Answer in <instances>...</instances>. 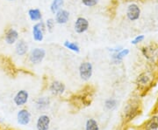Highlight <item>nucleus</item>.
Instances as JSON below:
<instances>
[{"label": "nucleus", "mask_w": 158, "mask_h": 130, "mask_svg": "<svg viewBox=\"0 0 158 130\" xmlns=\"http://www.w3.org/2000/svg\"><path fill=\"white\" fill-rule=\"evenodd\" d=\"M79 75L80 78L87 81L91 78L92 74H93V67L91 65V63L89 61H85V62L81 63V65L79 66Z\"/></svg>", "instance_id": "obj_1"}, {"label": "nucleus", "mask_w": 158, "mask_h": 130, "mask_svg": "<svg viewBox=\"0 0 158 130\" xmlns=\"http://www.w3.org/2000/svg\"><path fill=\"white\" fill-rule=\"evenodd\" d=\"M45 56L46 51L43 48H34L29 54V61L34 65H37L42 62Z\"/></svg>", "instance_id": "obj_2"}, {"label": "nucleus", "mask_w": 158, "mask_h": 130, "mask_svg": "<svg viewBox=\"0 0 158 130\" xmlns=\"http://www.w3.org/2000/svg\"><path fill=\"white\" fill-rule=\"evenodd\" d=\"M32 115L29 110L26 108H22L19 110L17 113V122L20 126H27L31 122Z\"/></svg>", "instance_id": "obj_3"}, {"label": "nucleus", "mask_w": 158, "mask_h": 130, "mask_svg": "<svg viewBox=\"0 0 158 130\" xmlns=\"http://www.w3.org/2000/svg\"><path fill=\"white\" fill-rule=\"evenodd\" d=\"M89 25H90V24H89V21L87 18L84 17H79L75 21L74 29L77 33L82 34L89 29Z\"/></svg>", "instance_id": "obj_4"}, {"label": "nucleus", "mask_w": 158, "mask_h": 130, "mask_svg": "<svg viewBox=\"0 0 158 130\" xmlns=\"http://www.w3.org/2000/svg\"><path fill=\"white\" fill-rule=\"evenodd\" d=\"M29 100V94L27 91L19 90L14 95L13 102L17 107H23L25 106Z\"/></svg>", "instance_id": "obj_5"}, {"label": "nucleus", "mask_w": 158, "mask_h": 130, "mask_svg": "<svg viewBox=\"0 0 158 130\" xmlns=\"http://www.w3.org/2000/svg\"><path fill=\"white\" fill-rule=\"evenodd\" d=\"M127 17L130 21H136L141 17V9L136 4H130L127 10Z\"/></svg>", "instance_id": "obj_6"}, {"label": "nucleus", "mask_w": 158, "mask_h": 130, "mask_svg": "<svg viewBox=\"0 0 158 130\" xmlns=\"http://www.w3.org/2000/svg\"><path fill=\"white\" fill-rule=\"evenodd\" d=\"M44 23L39 22L35 24L33 26V38L35 41L37 42H41L44 40Z\"/></svg>", "instance_id": "obj_7"}, {"label": "nucleus", "mask_w": 158, "mask_h": 130, "mask_svg": "<svg viewBox=\"0 0 158 130\" xmlns=\"http://www.w3.org/2000/svg\"><path fill=\"white\" fill-rule=\"evenodd\" d=\"M50 124V117L47 114H41L36 120V128L37 130H49Z\"/></svg>", "instance_id": "obj_8"}, {"label": "nucleus", "mask_w": 158, "mask_h": 130, "mask_svg": "<svg viewBox=\"0 0 158 130\" xmlns=\"http://www.w3.org/2000/svg\"><path fill=\"white\" fill-rule=\"evenodd\" d=\"M65 89H66L65 85L59 80L53 81L49 86V91H50L51 94L55 96H60V95L63 94L65 92Z\"/></svg>", "instance_id": "obj_9"}, {"label": "nucleus", "mask_w": 158, "mask_h": 130, "mask_svg": "<svg viewBox=\"0 0 158 130\" xmlns=\"http://www.w3.org/2000/svg\"><path fill=\"white\" fill-rule=\"evenodd\" d=\"M19 40V32L15 29L10 28L6 31L5 35V41L8 45H13L15 44Z\"/></svg>", "instance_id": "obj_10"}, {"label": "nucleus", "mask_w": 158, "mask_h": 130, "mask_svg": "<svg viewBox=\"0 0 158 130\" xmlns=\"http://www.w3.org/2000/svg\"><path fill=\"white\" fill-rule=\"evenodd\" d=\"M69 18V12L67 10L61 9L56 13L55 21L59 25H64L68 22Z\"/></svg>", "instance_id": "obj_11"}, {"label": "nucleus", "mask_w": 158, "mask_h": 130, "mask_svg": "<svg viewBox=\"0 0 158 130\" xmlns=\"http://www.w3.org/2000/svg\"><path fill=\"white\" fill-rule=\"evenodd\" d=\"M50 105V100L48 97H40L35 101V108L39 111H44Z\"/></svg>", "instance_id": "obj_12"}, {"label": "nucleus", "mask_w": 158, "mask_h": 130, "mask_svg": "<svg viewBox=\"0 0 158 130\" xmlns=\"http://www.w3.org/2000/svg\"><path fill=\"white\" fill-rule=\"evenodd\" d=\"M15 51H16V53L19 56H24L28 52V45L27 44L26 41H24L23 40H19L16 44Z\"/></svg>", "instance_id": "obj_13"}, {"label": "nucleus", "mask_w": 158, "mask_h": 130, "mask_svg": "<svg viewBox=\"0 0 158 130\" xmlns=\"http://www.w3.org/2000/svg\"><path fill=\"white\" fill-rule=\"evenodd\" d=\"M129 52H130L128 49H126V48L124 49V48H123L122 50H120V51L118 52L113 53V56H112V59H113V60L115 63L121 62L125 57H127L129 54Z\"/></svg>", "instance_id": "obj_14"}, {"label": "nucleus", "mask_w": 158, "mask_h": 130, "mask_svg": "<svg viewBox=\"0 0 158 130\" xmlns=\"http://www.w3.org/2000/svg\"><path fill=\"white\" fill-rule=\"evenodd\" d=\"M28 16L29 18L32 21H40L42 18V14L41 11L39 9L34 8V9H30L28 11Z\"/></svg>", "instance_id": "obj_15"}, {"label": "nucleus", "mask_w": 158, "mask_h": 130, "mask_svg": "<svg viewBox=\"0 0 158 130\" xmlns=\"http://www.w3.org/2000/svg\"><path fill=\"white\" fill-rule=\"evenodd\" d=\"M63 6H64V0H53L50 5L51 12L56 14L59 10L62 9Z\"/></svg>", "instance_id": "obj_16"}, {"label": "nucleus", "mask_w": 158, "mask_h": 130, "mask_svg": "<svg viewBox=\"0 0 158 130\" xmlns=\"http://www.w3.org/2000/svg\"><path fill=\"white\" fill-rule=\"evenodd\" d=\"M145 129L146 130H156L158 129V117L153 116L152 118L148 120L145 124Z\"/></svg>", "instance_id": "obj_17"}, {"label": "nucleus", "mask_w": 158, "mask_h": 130, "mask_svg": "<svg viewBox=\"0 0 158 130\" xmlns=\"http://www.w3.org/2000/svg\"><path fill=\"white\" fill-rule=\"evenodd\" d=\"M63 45L65 48H67L70 51L74 52H77L78 53L80 52V47L78 46V45L77 43H74V42H71V41H69V40H66L64 43H63Z\"/></svg>", "instance_id": "obj_18"}, {"label": "nucleus", "mask_w": 158, "mask_h": 130, "mask_svg": "<svg viewBox=\"0 0 158 130\" xmlns=\"http://www.w3.org/2000/svg\"><path fill=\"white\" fill-rule=\"evenodd\" d=\"M85 130H99V126L96 120H87L85 123Z\"/></svg>", "instance_id": "obj_19"}, {"label": "nucleus", "mask_w": 158, "mask_h": 130, "mask_svg": "<svg viewBox=\"0 0 158 130\" xmlns=\"http://www.w3.org/2000/svg\"><path fill=\"white\" fill-rule=\"evenodd\" d=\"M116 106H117V101L114 99L111 98V99H108L105 101V108L107 110H113L116 108Z\"/></svg>", "instance_id": "obj_20"}, {"label": "nucleus", "mask_w": 158, "mask_h": 130, "mask_svg": "<svg viewBox=\"0 0 158 130\" xmlns=\"http://www.w3.org/2000/svg\"><path fill=\"white\" fill-rule=\"evenodd\" d=\"M46 27L48 29V32H53L55 30V19L53 18H48L46 21Z\"/></svg>", "instance_id": "obj_21"}, {"label": "nucleus", "mask_w": 158, "mask_h": 130, "mask_svg": "<svg viewBox=\"0 0 158 130\" xmlns=\"http://www.w3.org/2000/svg\"><path fill=\"white\" fill-rule=\"evenodd\" d=\"M82 3L86 7H93L97 6V4L98 3V0H82Z\"/></svg>", "instance_id": "obj_22"}, {"label": "nucleus", "mask_w": 158, "mask_h": 130, "mask_svg": "<svg viewBox=\"0 0 158 130\" xmlns=\"http://www.w3.org/2000/svg\"><path fill=\"white\" fill-rule=\"evenodd\" d=\"M145 39V36L144 35H138V36H136L135 38L134 39V40L131 41V44L132 45H138V44H140L141 42H142L143 40Z\"/></svg>", "instance_id": "obj_23"}, {"label": "nucleus", "mask_w": 158, "mask_h": 130, "mask_svg": "<svg viewBox=\"0 0 158 130\" xmlns=\"http://www.w3.org/2000/svg\"><path fill=\"white\" fill-rule=\"evenodd\" d=\"M139 83L141 84V85H145V84H148V82H149V78L148 77L147 75H145V74H141V76L139 77Z\"/></svg>", "instance_id": "obj_24"}, {"label": "nucleus", "mask_w": 158, "mask_h": 130, "mask_svg": "<svg viewBox=\"0 0 158 130\" xmlns=\"http://www.w3.org/2000/svg\"><path fill=\"white\" fill-rule=\"evenodd\" d=\"M0 130H9V129H0Z\"/></svg>", "instance_id": "obj_25"}, {"label": "nucleus", "mask_w": 158, "mask_h": 130, "mask_svg": "<svg viewBox=\"0 0 158 130\" xmlns=\"http://www.w3.org/2000/svg\"><path fill=\"white\" fill-rule=\"evenodd\" d=\"M9 1H14V0H9Z\"/></svg>", "instance_id": "obj_26"}]
</instances>
